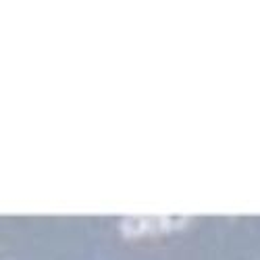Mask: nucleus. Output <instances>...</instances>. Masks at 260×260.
<instances>
[{"label": "nucleus", "mask_w": 260, "mask_h": 260, "mask_svg": "<svg viewBox=\"0 0 260 260\" xmlns=\"http://www.w3.org/2000/svg\"><path fill=\"white\" fill-rule=\"evenodd\" d=\"M121 231L127 237H138V235L146 233L148 231L146 216H125V219H121Z\"/></svg>", "instance_id": "f257e3e1"}, {"label": "nucleus", "mask_w": 260, "mask_h": 260, "mask_svg": "<svg viewBox=\"0 0 260 260\" xmlns=\"http://www.w3.org/2000/svg\"><path fill=\"white\" fill-rule=\"evenodd\" d=\"M187 216H183V214H165L162 216V227L165 229H179V227H183V225H187Z\"/></svg>", "instance_id": "f03ea898"}]
</instances>
